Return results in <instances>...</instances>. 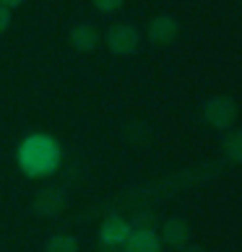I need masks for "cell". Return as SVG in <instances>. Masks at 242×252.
<instances>
[{"label": "cell", "mask_w": 242, "mask_h": 252, "mask_svg": "<svg viewBox=\"0 0 242 252\" xmlns=\"http://www.w3.org/2000/svg\"><path fill=\"white\" fill-rule=\"evenodd\" d=\"M60 143L52 135L34 133L29 138H24V143L18 146V166L26 177H50L52 172H58L60 166Z\"/></svg>", "instance_id": "6da1fadb"}, {"label": "cell", "mask_w": 242, "mask_h": 252, "mask_svg": "<svg viewBox=\"0 0 242 252\" xmlns=\"http://www.w3.org/2000/svg\"><path fill=\"white\" fill-rule=\"evenodd\" d=\"M203 120H206L211 127L227 133V130H232L237 123V101L232 96H224V94L206 99V104H203Z\"/></svg>", "instance_id": "7a4b0ae2"}, {"label": "cell", "mask_w": 242, "mask_h": 252, "mask_svg": "<svg viewBox=\"0 0 242 252\" xmlns=\"http://www.w3.org/2000/svg\"><path fill=\"white\" fill-rule=\"evenodd\" d=\"M104 42L112 55L117 58H128V55H133L138 50V44H141V34H138L136 26L130 24H112L104 34Z\"/></svg>", "instance_id": "3957f363"}, {"label": "cell", "mask_w": 242, "mask_h": 252, "mask_svg": "<svg viewBox=\"0 0 242 252\" xmlns=\"http://www.w3.org/2000/svg\"><path fill=\"white\" fill-rule=\"evenodd\" d=\"M146 34H148V39H151V44L167 47V44H172L180 36V21L170 13H159V16H154L151 21H148Z\"/></svg>", "instance_id": "277c9868"}, {"label": "cell", "mask_w": 242, "mask_h": 252, "mask_svg": "<svg viewBox=\"0 0 242 252\" xmlns=\"http://www.w3.org/2000/svg\"><path fill=\"white\" fill-rule=\"evenodd\" d=\"M130 223L123 219V216H117V213H112V216H107L104 221H102V226H99V242L104 247H123L125 245V239L130 237Z\"/></svg>", "instance_id": "5b68a950"}, {"label": "cell", "mask_w": 242, "mask_h": 252, "mask_svg": "<svg viewBox=\"0 0 242 252\" xmlns=\"http://www.w3.org/2000/svg\"><path fill=\"white\" fill-rule=\"evenodd\" d=\"M162 245H170L174 250H182L185 245H190V223L180 219V216H172L162 223Z\"/></svg>", "instance_id": "8992f818"}, {"label": "cell", "mask_w": 242, "mask_h": 252, "mask_svg": "<svg viewBox=\"0 0 242 252\" xmlns=\"http://www.w3.org/2000/svg\"><path fill=\"white\" fill-rule=\"evenodd\" d=\"M123 252H162V239L151 229H133L123 245Z\"/></svg>", "instance_id": "52a82bcc"}, {"label": "cell", "mask_w": 242, "mask_h": 252, "mask_svg": "<svg viewBox=\"0 0 242 252\" xmlns=\"http://www.w3.org/2000/svg\"><path fill=\"white\" fill-rule=\"evenodd\" d=\"M68 39H70V44H73V50H78V52H91L99 44V32L94 29L91 24H76L70 29V34H68Z\"/></svg>", "instance_id": "ba28073f"}, {"label": "cell", "mask_w": 242, "mask_h": 252, "mask_svg": "<svg viewBox=\"0 0 242 252\" xmlns=\"http://www.w3.org/2000/svg\"><path fill=\"white\" fill-rule=\"evenodd\" d=\"M221 154L229 164H242V127H232L221 138Z\"/></svg>", "instance_id": "9c48e42d"}, {"label": "cell", "mask_w": 242, "mask_h": 252, "mask_svg": "<svg viewBox=\"0 0 242 252\" xmlns=\"http://www.w3.org/2000/svg\"><path fill=\"white\" fill-rule=\"evenodd\" d=\"M63 205H65V198H63V192H50V190H44L39 198H36L34 203V208L39 211V213H58L63 211Z\"/></svg>", "instance_id": "30bf717a"}, {"label": "cell", "mask_w": 242, "mask_h": 252, "mask_svg": "<svg viewBox=\"0 0 242 252\" xmlns=\"http://www.w3.org/2000/svg\"><path fill=\"white\" fill-rule=\"evenodd\" d=\"M44 252H78V239L65 237V234H55L44 245Z\"/></svg>", "instance_id": "8fae6325"}, {"label": "cell", "mask_w": 242, "mask_h": 252, "mask_svg": "<svg viewBox=\"0 0 242 252\" xmlns=\"http://www.w3.org/2000/svg\"><path fill=\"white\" fill-rule=\"evenodd\" d=\"M130 223V229H151L156 231V213L154 211H138L133 221H128Z\"/></svg>", "instance_id": "7c38bea8"}, {"label": "cell", "mask_w": 242, "mask_h": 252, "mask_svg": "<svg viewBox=\"0 0 242 252\" xmlns=\"http://www.w3.org/2000/svg\"><path fill=\"white\" fill-rule=\"evenodd\" d=\"M123 3L125 0H91V5H94L99 13H115L123 8Z\"/></svg>", "instance_id": "4fadbf2b"}, {"label": "cell", "mask_w": 242, "mask_h": 252, "mask_svg": "<svg viewBox=\"0 0 242 252\" xmlns=\"http://www.w3.org/2000/svg\"><path fill=\"white\" fill-rule=\"evenodd\" d=\"M8 26H11V11L5 5H0V34L8 32Z\"/></svg>", "instance_id": "5bb4252c"}, {"label": "cell", "mask_w": 242, "mask_h": 252, "mask_svg": "<svg viewBox=\"0 0 242 252\" xmlns=\"http://www.w3.org/2000/svg\"><path fill=\"white\" fill-rule=\"evenodd\" d=\"M0 5H5L8 11H13V8H18V5H24V0H0Z\"/></svg>", "instance_id": "9a60e30c"}, {"label": "cell", "mask_w": 242, "mask_h": 252, "mask_svg": "<svg viewBox=\"0 0 242 252\" xmlns=\"http://www.w3.org/2000/svg\"><path fill=\"white\" fill-rule=\"evenodd\" d=\"M180 252H208L206 247H198V245H185Z\"/></svg>", "instance_id": "2e32d148"}]
</instances>
